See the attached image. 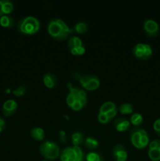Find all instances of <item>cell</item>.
Masks as SVG:
<instances>
[{
  "label": "cell",
  "instance_id": "cell-1",
  "mask_svg": "<svg viewBox=\"0 0 160 161\" xmlns=\"http://www.w3.org/2000/svg\"><path fill=\"white\" fill-rule=\"evenodd\" d=\"M47 31L56 40H64L74 31L63 19L52 18L47 24Z\"/></svg>",
  "mask_w": 160,
  "mask_h": 161
},
{
  "label": "cell",
  "instance_id": "cell-2",
  "mask_svg": "<svg viewBox=\"0 0 160 161\" xmlns=\"http://www.w3.org/2000/svg\"><path fill=\"white\" fill-rule=\"evenodd\" d=\"M40 20L34 16H26L17 22V28L20 33L24 35H34L40 29Z\"/></svg>",
  "mask_w": 160,
  "mask_h": 161
},
{
  "label": "cell",
  "instance_id": "cell-3",
  "mask_svg": "<svg viewBox=\"0 0 160 161\" xmlns=\"http://www.w3.org/2000/svg\"><path fill=\"white\" fill-rule=\"evenodd\" d=\"M41 155L47 160H55L61 155L59 146L52 140H45L39 146Z\"/></svg>",
  "mask_w": 160,
  "mask_h": 161
},
{
  "label": "cell",
  "instance_id": "cell-4",
  "mask_svg": "<svg viewBox=\"0 0 160 161\" xmlns=\"http://www.w3.org/2000/svg\"><path fill=\"white\" fill-rule=\"evenodd\" d=\"M80 84L84 89L88 91H94L100 86V78L95 74H85L78 76Z\"/></svg>",
  "mask_w": 160,
  "mask_h": 161
},
{
  "label": "cell",
  "instance_id": "cell-5",
  "mask_svg": "<svg viewBox=\"0 0 160 161\" xmlns=\"http://www.w3.org/2000/svg\"><path fill=\"white\" fill-rule=\"evenodd\" d=\"M133 53L137 59L147 60L152 56L153 50L149 44L138 42L133 47Z\"/></svg>",
  "mask_w": 160,
  "mask_h": 161
},
{
  "label": "cell",
  "instance_id": "cell-6",
  "mask_svg": "<svg viewBox=\"0 0 160 161\" xmlns=\"http://www.w3.org/2000/svg\"><path fill=\"white\" fill-rule=\"evenodd\" d=\"M143 30L148 37L155 38L159 34V25L154 19L146 18L143 21Z\"/></svg>",
  "mask_w": 160,
  "mask_h": 161
},
{
  "label": "cell",
  "instance_id": "cell-7",
  "mask_svg": "<svg viewBox=\"0 0 160 161\" xmlns=\"http://www.w3.org/2000/svg\"><path fill=\"white\" fill-rule=\"evenodd\" d=\"M18 107V104L14 99H7L3 104L2 111L4 116H11L16 113Z\"/></svg>",
  "mask_w": 160,
  "mask_h": 161
},
{
  "label": "cell",
  "instance_id": "cell-8",
  "mask_svg": "<svg viewBox=\"0 0 160 161\" xmlns=\"http://www.w3.org/2000/svg\"><path fill=\"white\" fill-rule=\"evenodd\" d=\"M112 154L115 161H125L128 157V153L124 145L119 143L115 145L112 149Z\"/></svg>",
  "mask_w": 160,
  "mask_h": 161
},
{
  "label": "cell",
  "instance_id": "cell-9",
  "mask_svg": "<svg viewBox=\"0 0 160 161\" xmlns=\"http://www.w3.org/2000/svg\"><path fill=\"white\" fill-rule=\"evenodd\" d=\"M142 128H136L133 130L130 133V141L131 143L137 149H143L141 143V135H142Z\"/></svg>",
  "mask_w": 160,
  "mask_h": 161
},
{
  "label": "cell",
  "instance_id": "cell-10",
  "mask_svg": "<svg viewBox=\"0 0 160 161\" xmlns=\"http://www.w3.org/2000/svg\"><path fill=\"white\" fill-rule=\"evenodd\" d=\"M114 127L118 131H125L130 127V121L124 117H118L114 120Z\"/></svg>",
  "mask_w": 160,
  "mask_h": 161
},
{
  "label": "cell",
  "instance_id": "cell-11",
  "mask_svg": "<svg viewBox=\"0 0 160 161\" xmlns=\"http://www.w3.org/2000/svg\"><path fill=\"white\" fill-rule=\"evenodd\" d=\"M42 81H43L45 86L50 89L55 87L57 84V78L55 74L52 73V72H46L44 74L43 77H42Z\"/></svg>",
  "mask_w": 160,
  "mask_h": 161
},
{
  "label": "cell",
  "instance_id": "cell-12",
  "mask_svg": "<svg viewBox=\"0 0 160 161\" xmlns=\"http://www.w3.org/2000/svg\"><path fill=\"white\" fill-rule=\"evenodd\" d=\"M61 153L64 154L67 157V161H83V159L79 158L76 155L75 150H74L73 146H67V147L64 148L62 152H61Z\"/></svg>",
  "mask_w": 160,
  "mask_h": 161
},
{
  "label": "cell",
  "instance_id": "cell-13",
  "mask_svg": "<svg viewBox=\"0 0 160 161\" xmlns=\"http://www.w3.org/2000/svg\"><path fill=\"white\" fill-rule=\"evenodd\" d=\"M30 135L33 139L36 141H42L45 138V131L44 129L40 127H35L30 130Z\"/></svg>",
  "mask_w": 160,
  "mask_h": 161
},
{
  "label": "cell",
  "instance_id": "cell-14",
  "mask_svg": "<svg viewBox=\"0 0 160 161\" xmlns=\"http://www.w3.org/2000/svg\"><path fill=\"white\" fill-rule=\"evenodd\" d=\"M15 24V20L10 15H3L0 17V25L4 28H12Z\"/></svg>",
  "mask_w": 160,
  "mask_h": 161
},
{
  "label": "cell",
  "instance_id": "cell-15",
  "mask_svg": "<svg viewBox=\"0 0 160 161\" xmlns=\"http://www.w3.org/2000/svg\"><path fill=\"white\" fill-rule=\"evenodd\" d=\"M85 140L84 135L82 132L76 131L72 133V142L74 146H79V145Z\"/></svg>",
  "mask_w": 160,
  "mask_h": 161
},
{
  "label": "cell",
  "instance_id": "cell-16",
  "mask_svg": "<svg viewBox=\"0 0 160 161\" xmlns=\"http://www.w3.org/2000/svg\"><path fill=\"white\" fill-rule=\"evenodd\" d=\"M82 45H83V41L78 36H72L67 39V47H68L69 50L80 47Z\"/></svg>",
  "mask_w": 160,
  "mask_h": 161
},
{
  "label": "cell",
  "instance_id": "cell-17",
  "mask_svg": "<svg viewBox=\"0 0 160 161\" xmlns=\"http://www.w3.org/2000/svg\"><path fill=\"white\" fill-rule=\"evenodd\" d=\"M73 30L78 34H84L88 31V25L85 21H78L73 27Z\"/></svg>",
  "mask_w": 160,
  "mask_h": 161
},
{
  "label": "cell",
  "instance_id": "cell-18",
  "mask_svg": "<svg viewBox=\"0 0 160 161\" xmlns=\"http://www.w3.org/2000/svg\"><path fill=\"white\" fill-rule=\"evenodd\" d=\"M119 111L121 114H132L133 112V105L130 102H124L119 106Z\"/></svg>",
  "mask_w": 160,
  "mask_h": 161
},
{
  "label": "cell",
  "instance_id": "cell-19",
  "mask_svg": "<svg viewBox=\"0 0 160 161\" xmlns=\"http://www.w3.org/2000/svg\"><path fill=\"white\" fill-rule=\"evenodd\" d=\"M144 117L140 113H133L130 116V124H132L134 126H140L143 123Z\"/></svg>",
  "mask_w": 160,
  "mask_h": 161
},
{
  "label": "cell",
  "instance_id": "cell-20",
  "mask_svg": "<svg viewBox=\"0 0 160 161\" xmlns=\"http://www.w3.org/2000/svg\"><path fill=\"white\" fill-rule=\"evenodd\" d=\"M84 142L86 147L89 149H94L98 147L99 146L98 140L94 138V137H87L86 138H85Z\"/></svg>",
  "mask_w": 160,
  "mask_h": 161
},
{
  "label": "cell",
  "instance_id": "cell-21",
  "mask_svg": "<svg viewBox=\"0 0 160 161\" xmlns=\"http://www.w3.org/2000/svg\"><path fill=\"white\" fill-rule=\"evenodd\" d=\"M115 108H117L115 103L111 102V101H109V102H104V103H103L100 105L99 112H100V113H107L108 112L111 111V110L112 109H115Z\"/></svg>",
  "mask_w": 160,
  "mask_h": 161
},
{
  "label": "cell",
  "instance_id": "cell-22",
  "mask_svg": "<svg viewBox=\"0 0 160 161\" xmlns=\"http://www.w3.org/2000/svg\"><path fill=\"white\" fill-rule=\"evenodd\" d=\"M14 5L13 3L10 0H3V14L9 15L13 10Z\"/></svg>",
  "mask_w": 160,
  "mask_h": 161
},
{
  "label": "cell",
  "instance_id": "cell-23",
  "mask_svg": "<svg viewBox=\"0 0 160 161\" xmlns=\"http://www.w3.org/2000/svg\"><path fill=\"white\" fill-rule=\"evenodd\" d=\"M147 155L152 161H160V149L158 148L148 149Z\"/></svg>",
  "mask_w": 160,
  "mask_h": 161
},
{
  "label": "cell",
  "instance_id": "cell-24",
  "mask_svg": "<svg viewBox=\"0 0 160 161\" xmlns=\"http://www.w3.org/2000/svg\"><path fill=\"white\" fill-rule=\"evenodd\" d=\"M86 161H104L103 157L96 152H89L86 154Z\"/></svg>",
  "mask_w": 160,
  "mask_h": 161
},
{
  "label": "cell",
  "instance_id": "cell-25",
  "mask_svg": "<svg viewBox=\"0 0 160 161\" xmlns=\"http://www.w3.org/2000/svg\"><path fill=\"white\" fill-rule=\"evenodd\" d=\"M27 91V86L25 85H20V86H17L16 89H14L13 91H12L13 94L14 95L17 96V97H21V96H24L25 94Z\"/></svg>",
  "mask_w": 160,
  "mask_h": 161
},
{
  "label": "cell",
  "instance_id": "cell-26",
  "mask_svg": "<svg viewBox=\"0 0 160 161\" xmlns=\"http://www.w3.org/2000/svg\"><path fill=\"white\" fill-rule=\"evenodd\" d=\"M71 53L74 55H82L86 52V48L83 45L80 46V47H75V48H72L70 50Z\"/></svg>",
  "mask_w": 160,
  "mask_h": 161
},
{
  "label": "cell",
  "instance_id": "cell-27",
  "mask_svg": "<svg viewBox=\"0 0 160 161\" xmlns=\"http://www.w3.org/2000/svg\"><path fill=\"white\" fill-rule=\"evenodd\" d=\"M97 119H98L99 122H100L101 124H107V123L110 122V120H111V119L108 117L106 113H100V112H99L98 115H97Z\"/></svg>",
  "mask_w": 160,
  "mask_h": 161
},
{
  "label": "cell",
  "instance_id": "cell-28",
  "mask_svg": "<svg viewBox=\"0 0 160 161\" xmlns=\"http://www.w3.org/2000/svg\"><path fill=\"white\" fill-rule=\"evenodd\" d=\"M153 129L157 134V135L160 137V118L155 119L153 123Z\"/></svg>",
  "mask_w": 160,
  "mask_h": 161
},
{
  "label": "cell",
  "instance_id": "cell-29",
  "mask_svg": "<svg viewBox=\"0 0 160 161\" xmlns=\"http://www.w3.org/2000/svg\"><path fill=\"white\" fill-rule=\"evenodd\" d=\"M160 147V139H154L148 144V149H156Z\"/></svg>",
  "mask_w": 160,
  "mask_h": 161
},
{
  "label": "cell",
  "instance_id": "cell-30",
  "mask_svg": "<svg viewBox=\"0 0 160 161\" xmlns=\"http://www.w3.org/2000/svg\"><path fill=\"white\" fill-rule=\"evenodd\" d=\"M59 138L61 142L65 143L67 142V137H66V132L64 130H61L59 131Z\"/></svg>",
  "mask_w": 160,
  "mask_h": 161
},
{
  "label": "cell",
  "instance_id": "cell-31",
  "mask_svg": "<svg viewBox=\"0 0 160 161\" xmlns=\"http://www.w3.org/2000/svg\"><path fill=\"white\" fill-rule=\"evenodd\" d=\"M117 112H118L117 108H115V109H112V110H111V111L108 112L106 114H107V116H108V117L110 119H113V118H114L116 115H117Z\"/></svg>",
  "mask_w": 160,
  "mask_h": 161
},
{
  "label": "cell",
  "instance_id": "cell-32",
  "mask_svg": "<svg viewBox=\"0 0 160 161\" xmlns=\"http://www.w3.org/2000/svg\"><path fill=\"white\" fill-rule=\"evenodd\" d=\"M6 122L5 120V119L2 116H0V132L3 131L4 130V128L6 127Z\"/></svg>",
  "mask_w": 160,
  "mask_h": 161
},
{
  "label": "cell",
  "instance_id": "cell-33",
  "mask_svg": "<svg viewBox=\"0 0 160 161\" xmlns=\"http://www.w3.org/2000/svg\"><path fill=\"white\" fill-rule=\"evenodd\" d=\"M3 15H4L3 10V0H0V17Z\"/></svg>",
  "mask_w": 160,
  "mask_h": 161
},
{
  "label": "cell",
  "instance_id": "cell-34",
  "mask_svg": "<svg viewBox=\"0 0 160 161\" xmlns=\"http://www.w3.org/2000/svg\"><path fill=\"white\" fill-rule=\"evenodd\" d=\"M42 161H50V160H42Z\"/></svg>",
  "mask_w": 160,
  "mask_h": 161
}]
</instances>
